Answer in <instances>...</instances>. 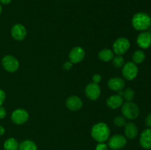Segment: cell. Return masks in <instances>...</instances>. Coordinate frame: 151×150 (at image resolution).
<instances>
[{"label":"cell","instance_id":"obj_1","mask_svg":"<svg viewBox=\"0 0 151 150\" xmlns=\"http://www.w3.org/2000/svg\"><path fill=\"white\" fill-rule=\"evenodd\" d=\"M111 131L109 126L103 122L96 124L91 128V137L98 143H103L110 137Z\"/></svg>","mask_w":151,"mask_h":150},{"label":"cell","instance_id":"obj_2","mask_svg":"<svg viewBox=\"0 0 151 150\" xmlns=\"http://www.w3.org/2000/svg\"><path fill=\"white\" fill-rule=\"evenodd\" d=\"M133 27L139 31H144L148 29L151 26V18L148 14L143 12L137 13L133 16L132 21Z\"/></svg>","mask_w":151,"mask_h":150},{"label":"cell","instance_id":"obj_3","mask_svg":"<svg viewBox=\"0 0 151 150\" xmlns=\"http://www.w3.org/2000/svg\"><path fill=\"white\" fill-rule=\"evenodd\" d=\"M121 112L122 115L126 119L130 120H134L138 118L140 110L138 105L133 101H126L121 106Z\"/></svg>","mask_w":151,"mask_h":150},{"label":"cell","instance_id":"obj_4","mask_svg":"<svg viewBox=\"0 0 151 150\" xmlns=\"http://www.w3.org/2000/svg\"><path fill=\"white\" fill-rule=\"evenodd\" d=\"M130 41L126 38H119L114 42L113 51L116 55H123L130 48Z\"/></svg>","mask_w":151,"mask_h":150},{"label":"cell","instance_id":"obj_5","mask_svg":"<svg viewBox=\"0 0 151 150\" xmlns=\"http://www.w3.org/2000/svg\"><path fill=\"white\" fill-rule=\"evenodd\" d=\"M122 73L127 80H133L138 74V67L134 62H128L122 66Z\"/></svg>","mask_w":151,"mask_h":150},{"label":"cell","instance_id":"obj_6","mask_svg":"<svg viewBox=\"0 0 151 150\" xmlns=\"http://www.w3.org/2000/svg\"><path fill=\"white\" fill-rule=\"evenodd\" d=\"M1 65L4 70L13 73L19 68V62L17 59L12 55H6L1 60Z\"/></svg>","mask_w":151,"mask_h":150},{"label":"cell","instance_id":"obj_7","mask_svg":"<svg viewBox=\"0 0 151 150\" xmlns=\"http://www.w3.org/2000/svg\"><path fill=\"white\" fill-rule=\"evenodd\" d=\"M28 119H29V113L24 109H16L11 114V120L15 124H24L27 121Z\"/></svg>","mask_w":151,"mask_h":150},{"label":"cell","instance_id":"obj_8","mask_svg":"<svg viewBox=\"0 0 151 150\" xmlns=\"http://www.w3.org/2000/svg\"><path fill=\"white\" fill-rule=\"evenodd\" d=\"M127 144V139L125 136L119 134L113 135L109 140V146L113 150H119L124 148Z\"/></svg>","mask_w":151,"mask_h":150},{"label":"cell","instance_id":"obj_9","mask_svg":"<svg viewBox=\"0 0 151 150\" xmlns=\"http://www.w3.org/2000/svg\"><path fill=\"white\" fill-rule=\"evenodd\" d=\"M85 93L86 96L90 100L95 101L100 98V94H101V90H100L98 84L91 82V83L88 84L86 87Z\"/></svg>","mask_w":151,"mask_h":150},{"label":"cell","instance_id":"obj_10","mask_svg":"<svg viewBox=\"0 0 151 150\" xmlns=\"http://www.w3.org/2000/svg\"><path fill=\"white\" fill-rule=\"evenodd\" d=\"M86 55L85 50L81 46H75L71 50L69 54V60L72 63H78L82 61Z\"/></svg>","mask_w":151,"mask_h":150},{"label":"cell","instance_id":"obj_11","mask_svg":"<svg viewBox=\"0 0 151 150\" xmlns=\"http://www.w3.org/2000/svg\"><path fill=\"white\" fill-rule=\"evenodd\" d=\"M12 37L16 41H23L27 36V29L24 25L21 24H16L13 25L10 31Z\"/></svg>","mask_w":151,"mask_h":150},{"label":"cell","instance_id":"obj_12","mask_svg":"<svg viewBox=\"0 0 151 150\" xmlns=\"http://www.w3.org/2000/svg\"><path fill=\"white\" fill-rule=\"evenodd\" d=\"M66 106L71 111H78L83 107V101L80 97L72 96L66 99Z\"/></svg>","mask_w":151,"mask_h":150},{"label":"cell","instance_id":"obj_13","mask_svg":"<svg viewBox=\"0 0 151 150\" xmlns=\"http://www.w3.org/2000/svg\"><path fill=\"white\" fill-rule=\"evenodd\" d=\"M137 43L142 49H147L151 46V34L149 32H142L138 35Z\"/></svg>","mask_w":151,"mask_h":150},{"label":"cell","instance_id":"obj_14","mask_svg":"<svg viewBox=\"0 0 151 150\" xmlns=\"http://www.w3.org/2000/svg\"><path fill=\"white\" fill-rule=\"evenodd\" d=\"M125 81L120 77H112L108 82V87L109 89L113 91H122L125 88Z\"/></svg>","mask_w":151,"mask_h":150},{"label":"cell","instance_id":"obj_15","mask_svg":"<svg viewBox=\"0 0 151 150\" xmlns=\"http://www.w3.org/2000/svg\"><path fill=\"white\" fill-rule=\"evenodd\" d=\"M139 144L142 148L145 149H151V128H148L143 131L140 135Z\"/></svg>","mask_w":151,"mask_h":150},{"label":"cell","instance_id":"obj_16","mask_svg":"<svg viewBox=\"0 0 151 150\" xmlns=\"http://www.w3.org/2000/svg\"><path fill=\"white\" fill-rule=\"evenodd\" d=\"M123 104V99L119 94H115L109 96L106 100V104L111 109H117Z\"/></svg>","mask_w":151,"mask_h":150},{"label":"cell","instance_id":"obj_17","mask_svg":"<svg viewBox=\"0 0 151 150\" xmlns=\"http://www.w3.org/2000/svg\"><path fill=\"white\" fill-rule=\"evenodd\" d=\"M125 135L128 139H134L138 135V128L135 124L128 122L125 126Z\"/></svg>","mask_w":151,"mask_h":150},{"label":"cell","instance_id":"obj_18","mask_svg":"<svg viewBox=\"0 0 151 150\" xmlns=\"http://www.w3.org/2000/svg\"><path fill=\"white\" fill-rule=\"evenodd\" d=\"M114 57V53L113 50L109 49H102L98 54L99 59L103 62L111 61L113 60Z\"/></svg>","mask_w":151,"mask_h":150},{"label":"cell","instance_id":"obj_19","mask_svg":"<svg viewBox=\"0 0 151 150\" xmlns=\"http://www.w3.org/2000/svg\"><path fill=\"white\" fill-rule=\"evenodd\" d=\"M19 142L13 138H8L4 143V150H19Z\"/></svg>","mask_w":151,"mask_h":150},{"label":"cell","instance_id":"obj_20","mask_svg":"<svg viewBox=\"0 0 151 150\" xmlns=\"http://www.w3.org/2000/svg\"><path fill=\"white\" fill-rule=\"evenodd\" d=\"M118 94L120 95L123 99L126 100V101H132L133 99H134V96H135V93H134V91L131 88H126L123 91H119Z\"/></svg>","mask_w":151,"mask_h":150},{"label":"cell","instance_id":"obj_21","mask_svg":"<svg viewBox=\"0 0 151 150\" xmlns=\"http://www.w3.org/2000/svg\"><path fill=\"white\" fill-rule=\"evenodd\" d=\"M19 150H37V146L33 141L25 140L19 144Z\"/></svg>","mask_w":151,"mask_h":150},{"label":"cell","instance_id":"obj_22","mask_svg":"<svg viewBox=\"0 0 151 150\" xmlns=\"http://www.w3.org/2000/svg\"><path fill=\"white\" fill-rule=\"evenodd\" d=\"M133 62L135 64H140L142 63L145 59V54L142 50H137L134 53L132 56Z\"/></svg>","mask_w":151,"mask_h":150},{"label":"cell","instance_id":"obj_23","mask_svg":"<svg viewBox=\"0 0 151 150\" xmlns=\"http://www.w3.org/2000/svg\"><path fill=\"white\" fill-rule=\"evenodd\" d=\"M112 60H113V66L117 69L122 67L125 64V60L122 55H116V57H114Z\"/></svg>","mask_w":151,"mask_h":150},{"label":"cell","instance_id":"obj_24","mask_svg":"<svg viewBox=\"0 0 151 150\" xmlns=\"http://www.w3.org/2000/svg\"><path fill=\"white\" fill-rule=\"evenodd\" d=\"M114 124L116 126H119V127H122V126H125V124H127V122H126V120H125V119L124 116H116V117H115L114 119Z\"/></svg>","mask_w":151,"mask_h":150},{"label":"cell","instance_id":"obj_25","mask_svg":"<svg viewBox=\"0 0 151 150\" xmlns=\"http://www.w3.org/2000/svg\"><path fill=\"white\" fill-rule=\"evenodd\" d=\"M95 150H109V146L107 144L103 143H99L96 146Z\"/></svg>","mask_w":151,"mask_h":150},{"label":"cell","instance_id":"obj_26","mask_svg":"<svg viewBox=\"0 0 151 150\" xmlns=\"http://www.w3.org/2000/svg\"><path fill=\"white\" fill-rule=\"evenodd\" d=\"M92 80L93 82H94V83H100L102 81V76L100 74H96L92 76Z\"/></svg>","mask_w":151,"mask_h":150},{"label":"cell","instance_id":"obj_27","mask_svg":"<svg viewBox=\"0 0 151 150\" xmlns=\"http://www.w3.org/2000/svg\"><path fill=\"white\" fill-rule=\"evenodd\" d=\"M6 98V94L3 90L0 89V106H1L3 104V103L5 101Z\"/></svg>","mask_w":151,"mask_h":150},{"label":"cell","instance_id":"obj_28","mask_svg":"<svg viewBox=\"0 0 151 150\" xmlns=\"http://www.w3.org/2000/svg\"><path fill=\"white\" fill-rule=\"evenodd\" d=\"M7 116V111L6 109L2 106H0V119H3Z\"/></svg>","mask_w":151,"mask_h":150},{"label":"cell","instance_id":"obj_29","mask_svg":"<svg viewBox=\"0 0 151 150\" xmlns=\"http://www.w3.org/2000/svg\"><path fill=\"white\" fill-rule=\"evenodd\" d=\"M72 66H73V63H72L70 60H69V61H66V63L63 64V69L66 71H69L72 69Z\"/></svg>","mask_w":151,"mask_h":150},{"label":"cell","instance_id":"obj_30","mask_svg":"<svg viewBox=\"0 0 151 150\" xmlns=\"http://www.w3.org/2000/svg\"><path fill=\"white\" fill-rule=\"evenodd\" d=\"M145 125L148 127H151V113L147 115L145 119Z\"/></svg>","mask_w":151,"mask_h":150},{"label":"cell","instance_id":"obj_31","mask_svg":"<svg viewBox=\"0 0 151 150\" xmlns=\"http://www.w3.org/2000/svg\"><path fill=\"white\" fill-rule=\"evenodd\" d=\"M4 132H5V129H4V128L1 125H0V136L4 135Z\"/></svg>","mask_w":151,"mask_h":150},{"label":"cell","instance_id":"obj_32","mask_svg":"<svg viewBox=\"0 0 151 150\" xmlns=\"http://www.w3.org/2000/svg\"><path fill=\"white\" fill-rule=\"evenodd\" d=\"M12 0H0V2L3 4H7L11 2Z\"/></svg>","mask_w":151,"mask_h":150},{"label":"cell","instance_id":"obj_33","mask_svg":"<svg viewBox=\"0 0 151 150\" xmlns=\"http://www.w3.org/2000/svg\"><path fill=\"white\" fill-rule=\"evenodd\" d=\"M1 10H2V9H1V4H0V15H1Z\"/></svg>","mask_w":151,"mask_h":150}]
</instances>
